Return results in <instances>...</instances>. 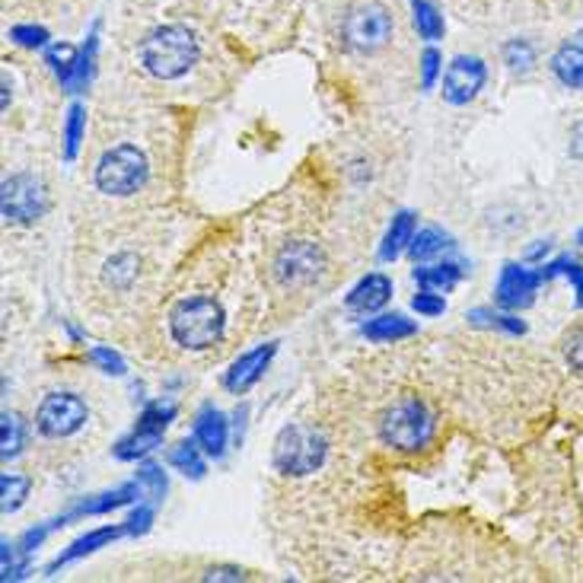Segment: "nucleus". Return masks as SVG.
Here are the masks:
<instances>
[{
    "mask_svg": "<svg viewBox=\"0 0 583 583\" xmlns=\"http://www.w3.org/2000/svg\"><path fill=\"white\" fill-rule=\"evenodd\" d=\"M26 494H29V479L20 475V472H7V475H3V513L20 511Z\"/></svg>",
    "mask_w": 583,
    "mask_h": 583,
    "instance_id": "nucleus-28",
    "label": "nucleus"
},
{
    "mask_svg": "<svg viewBox=\"0 0 583 583\" xmlns=\"http://www.w3.org/2000/svg\"><path fill=\"white\" fill-rule=\"evenodd\" d=\"M23 450V421L20 414H3V460L17 456Z\"/></svg>",
    "mask_w": 583,
    "mask_h": 583,
    "instance_id": "nucleus-31",
    "label": "nucleus"
},
{
    "mask_svg": "<svg viewBox=\"0 0 583 583\" xmlns=\"http://www.w3.org/2000/svg\"><path fill=\"white\" fill-rule=\"evenodd\" d=\"M170 332L182 348H208L223 335V310L211 296H189L170 313Z\"/></svg>",
    "mask_w": 583,
    "mask_h": 583,
    "instance_id": "nucleus-3",
    "label": "nucleus"
},
{
    "mask_svg": "<svg viewBox=\"0 0 583 583\" xmlns=\"http://www.w3.org/2000/svg\"><path fill=\"white\" fill-rule=\"evenodd\" d=\"M245 574L240 567H211L208 574H204V581H243Z\"/></svg>",
    "mask_w": 583,
    "mask_h": 583,
    "instance_id": "nucleus-40",
    "label": "nucleus"
},
{
    "mask_svg": "<svg viewBox=\"0 0 583 583\" xmlns=\"http://www.w3.org/2000/svg\"><path fill=\"white\" fill-rule=\"evenodd\" d=\"M577 243H581V245H583V230H581V233H577Z\"/></svg>",
    "mask_w": 583,
    "mask_h": 583,
    "instance_id": "nucleus-43",
    "label": "nucleus"
},
{
    "mask_svg": "<svg viewBox=\"0 0 583 583\" xmlns=\"http://www.w3.org/2000/svg\"><path fill=\"white\" fill-rule=\"evenodd\" d=\"M10 36H13L20 46H26V49H42V46H46V39H49V32H46V29H39V26H13V29H10Z\"/></svg>",
    "mask_w": 583,
    "mask_h": 583,
    "instance_id": "nucleus-36",
    "label": "nucleus"
},
{
    "mask_svg": "<svg viewBox=\"0 0 583 583\" xmlns=\"http://www.w3.org/2000/svg\"><path fill=\"white\" fill-rule=\"evenodd\" d=\"M380 438L392 450L414 453V450L428 446V440L434 438V414L421 399L405 395L392 409H386L383 421H380Z\"/></svg>",
    "mask_w": 583,
    "mask_h": 583,
    "instance_id": "nucleus-2",
    "label": "nucleus"
},
{
    "mask_svg": "<svg viewBox=\"0 0 583 583\" xmlns=\"http://www.w3.org/2000/svg\"><path fill=\"white\" fill-rule=\"evenodd\" d=\"M462 278V268L456 262H438V265H421L414 268V281L424 291L446 293L450 288H456V281Z\"/></svg>",
    "mask_w": 583,
    "mask_h": 583,
    "instance_id": "nucleus-20",
    "label": "nucleus"
},
{
    "mask_svg": "<svg viewBox=\"0 0 583 583\" xmlns=\"http://www.w3.org/2000/svg\"><path fill=\"white\" fill-rule=\"evenodd\" d=\"M147 157L131 144H119L102 153L97 167V189L105 194H134L147 182Z\"/></svg>",
    "mask_w": 583,
    "mask_h": 583,
    "instance_id": "nucleus-6",
    "label": "nucleus"
},
{
    "mask_svg": "<svg viewBox=\"0 0 583 583\" xmlns=\"http://www.w3.org/2000/svg\"><path fill=\"white\" fill-rule=\"evenodd\" d=\"M163 443V431H157V428H147V424H138L134 428V434H128L124 440H119V446H115V456L124 462L131 460H141L147 456L150 450H157Z\"/></svg>",
    "mask_w": 583,
    "mask_h": 583,
    "instance_id": "nucleus-21",
    "label": "nucleus"
},
{
    "mask_svg": "<svg viewBox=\"0 0 583 583\" xmlns=\"http://www.w3.org/2000/svg\"><path fill=\"white\" fill-rule=\"evenodd\" d=\"M90 361H93L102 373H112V376H122L124 373V361L115 351H109V348H93V351H90Z\"/></svg>",
    "mask_w": 583,
    "mask_h": 583,
    "instance_id": "nucleus-35",
    "label": "nucleus"
},
{
    "mask_svg": "<svg viewBox=\"0 0 583 583\" xmlns=\"http://www.w3.org/2000/svg\"><path fill=\"white\" fill-rule=\"evenodd\" d=\"M194 440H198V446H201L208 456L220 460V456L227 453V440H230V424H227V418H223L218 409H204V412L198 414V421H194Z\"/></svg>",
    "mask_w": 583,
    "mask_h": 583,
    "instance_id": "nucleus-15",
    "label": "nucleus"
},
{
    "mask_svg": "<svg viewBox=\"0 0 583 583\" xmlns=\"http://www.w3.org/2000/svg\"><path fill=\"white\" fill-rule=\"evenodd\" d=\"M134 274H138V259L128 255V252L109 259V265H105V281H109L112 288H128V284L134 281Z\"/></svg>",
    "mask_w": 583,
    "mask_h": 583,
    "instance_id": "nucleus-29",
    "label": "nucleus"
},
{
    "mask_svg": "<svg viewBox=\"0 0 583 583\" xmlns=\"http://www.w3.org/2000/svg\"><path fill=\"white\" fill-rule=\"evenodd\" d=\"M389 296H392V281H389L386 274L373 271V274L361 278L354 284V291L348 293V306L358 310V313H373V310L386 306Z\"/></svg>",
    "mask_w": 583,
    "mask_h": 583,
    "instance_id": "nucleus-16",
    "label": "nucleus"
},
{
    "mask_svg": "<svg viewBox=\"0 0 583 583\" xmlns=\"http://www.w3.org/2000/svg\"><path fill=\"white\" fill-rule=\"evenodd\" d=\"M175 418V405H163V402H153V405H147L141 418H138V424H147V428H157V431H167L170 428V421Z\"/></svg>",
    "mask_w": 583,
    "mask_h": 583,
    "instance_id": "nucleus-33",
    "label": "nucleus"
},
{
    "mask_svg": "<svg viewBox=\"0 0 583 583\" xmlns=\"http://www.w3.org/2000/svg\"><path fill=\"white\" fill-rule=\"evenodd\" d=\"M485 80V61L472 58V54H460V58H453V64L443 73V99L453 102V105H469L472 99L482 93Z\"/></svg>",
    "mask_w": 583,
    "mask_h": 583,
    "instance_id": "nucleus-9",
    "label": "nucleus"
},
{
    "mask_svg": "<svg viewBox=\"0 0 583 583\" xmlns=\"http://www.w3.org/2000/svg\"><path fill=\"white\" fill-rule=\"evenodd\" d=\"M469 319L475 325H487V329H497V332H507V335H526V322L523 319L511 316V313H494V310H472Z\"/></svg>",
    "mask_w": 583,
    "mask_h": 583,
    "instance_id": "nucleus-25",
    "label": "nucleus"
},
{
    "mask_svg": "<svg viewBox=\"0 0 583 583\" xmlns=\"http://www.w3.org/2000/svg\"><path fill=\"white\" fill-rule=\"evenodd\" d=\"M412 306L414 313H421V316H440V313L446 310V300H443L438 291H424V288H421V293H414Z\"/></svg>",
    "mask_w": 583,
    "mask_h": 583,
    "instance_id": "nucleus-34",
    "label": "nucleus"
},
{
    "mask_svg": "<svg viewBox=\"0 0 583 583\" xmlns=\"http://www.w3.org/2000/svg\"><path fill=\"white\" fill-rule=\"evenodd\" d=\"M549 68H552L561 87L583 90V36H574V39L561 42L559 51L549 61Z\"/></svg>",
    "mask_w": 583,
    "mask_h": 583,
    "instance_id": "nucleus-14",
    "label": "nucleus"
},
{
    "mask_svg": "<svg viewBox=\"0 0 583 583\" xmlns=\"http://www.w3.org/2000/svg\"><path fill=\"white\" fill-rule=\"evenodd\" d=\"M83 128H87V112H83V105H71V112H68V124H64V157H68V160H73V157H77V150H80Z\"/></svg>",
    "mask_w": 583,
    "mask_h": 583,
    "instance_id": "nucleus-30",
    "label": "nucleus"
},
{
    "mask_svg": "<svg viewBox=\"0 0 583 583\" xmlns=\"http://www.w3.org/2000/svg\"><path fill=\"white\" fill-rule=\"evenodd\" d=\"M438 73H440V54L434 49H428L421 54V87L431 90V87L438 83Z\"/></svg>",
    "mask_w": 583,
    "mask_h": 583,
    "instance_id": "nucleus-38",
    "label": "nucleus"
},
{
    "mask_svg": "<svg viewBox=\"0 0 583 583\" xmlns=\"http://www.w3.org/2000/svg\"><path fill=\"white\" fill-rule=\"evenodd\" d=\"M414 240V214L412 211H399L392 223H389L383 245H380V259L383 262H395L402 252H409V245Z\"/></svg>",
    "mask_w": 583,
    "mask_h": 583,
    "instance_id": "nucleus-17",
    "label": "nucleus"
},
{
    "mask_svg": "<svg viewBox=\"0 0 583 583\" xmlns=\"http://www.w3.org/2000/svg\"><path fill=\"white\" fill-rule=\"evenodd\" d=\"M49 211V192L36 175H10L3 182V220L7 223H32Z\"/></svg>",
    "mask_w": 583,
    "mask_h": 583,
    "instance_id": "nucleus-7",
    "label": "nucleus"
},
{
    "mask_svg": "<svg viewBox=\"0 0 583 583\" xmlns=\"http://www.w3.org/2000/svg\"><path fill=\"white\" fill-rule=\"evenodd\" d=\"M170 465L175 472H182L185 479H204V456H201V446L198 440H182L170 450Z\"/></svg>",
    "mask_w": 583,
    "mask_h": 583,
    "instance_id": "nucleus-22",
    "label": "nucleus"
},
{
    "mask_svg": "<svg viewBox=\"0 0 583 583\" xmlns=\"http://www.w3.org/2000/svg\"><path fill=\"white\" fill-rule=\"evenodd\" d=\"M414 332H418V325L405 316H376L361 325V335L370 341H380V344L412 339Z\"/></svg>",
    "mask_w": 583,
    "mask_h": 583,
    "instance_id": "nucleus-18",
    "label": "nucleus"
},
{
    "mask_svg": "<svg viewBox=\"0 0 583 583\" xmlns=\"http://www.w3.org/2000/svg\"><path fill=\"white\" fill-rule=\"evenodd\" d=\"M274 351H278V344L271 341V344H262V348L243 354L240 361H233V366H230L227 376H223V386L230 389V392H237V395L249 392V389L262 380V373H265L268 361L274 358Z\"/></svg>",
    "mask_w": 583,
    "mask_h": 583,
    "instance_id": "nucleus-12",
    "label": "nucleus"
},
{
    "mask_svg": "<svg viewBox=\"0 0 583 583\" xmlns=\"http://www.w3.org/2000/svg\"><path fill=\"white\" fill-rule=\"evenodd\" d=\"M504 64H507L513 73L533 71L535 64L533 42H526V39H511V42L504 46Z\"/></svg>",
    "mask_w": 583,
    "mask_h": 583,
    "instance_id": "nucleus-27",
    "label": "nucleus"
},
{
    "mask_svg": "<svg viewBox=\"0 0 583 583\" xmlns=\"http://www.w3.org/2000/svg\"><path fill=\"white\" fill-rule=\"evenodd\" d=\"M141 491H144V485H141V482H134V485L115 487V491H109V494L87 497V501H83V504H77L71 513L58 516V520L51 523V530H54V526H64V523H71V520H77V516H102V513L119 511V507H124V504H131L134 497H141Z\"/></svg>",
    "mask_w": 583,
    "mask_h": 583,
    "instance_id": "nucleus-13",
    "label": "nucleus"
},
{
    "mask_svg": "<svg viewBox=\"0 0 583 583\" xmlns=\"http://www.w3.org/2000/svg\"><path fill=\"white\" fill-rule=\"evenodd\" d=\"M564 358H567V366L583 376V329H577L571 339L564 341Z\"/></svg>",
    "mask_w": 583,
    "mask_h": 583,
    "instance_id": "nucleus-37",
    "label": "nucleus"
},
{
    "mask_svg": "<svg viewBox=\"0 0 583 583\" xmlns=\"http://www.w3.org/2000/svg\"><path fill=\"white\" fill-rule=\"evenodd\" d=\"M549 252H552V243H545V240H542V243H535L533 249L526 252V262H542Z\"/></svg>",
    "mask_w": 583,
    "mask_h": 583,
    "instance_id": "nucleus-42",
    "label": "nucleus"
},
{
    "mask_svg": "<svg viewBox=\"0 0 583 583\" xmlns=\"http://www.w3.org/2000/svg\"><path fill=\"white\" fill-rule=\"evenodd\" d=\"M138 482H141V485H144L147 491L157 497V501L167 494V472H163L157 462H144V465L138 469Z\"/></svg>",
    "mask_w": 583,
    "mask_h": 583,
    "instance_id": "nucleus-32",
    "label": "nucleus"
},
{
    "mask_svg": "<svg viewBox=\"0 0 583 583\" xmlns=\"http://www.w3.org/2000/svg\"><path fill=\"white\" fill-rule=\"evenodd\" d=\"M36 424L46 438H71L87 424V405L73 392H51L36 412Z\"/></svg>",
    "mask_w": 583,
    "mask_h": 583,
    "instance_id": "nucleus-8",
    "label": "nucleus"
},
{
    "mask_svg": "<svg viewBox=\"0 0 583 583\" xmlns=\"http://www.w3.org/2000/svg\"><path fill=\"white\" fill-rule=\"evenodd\" d=\"M150 523H153V507H147V504H141L138 511L131 513V520H128V535H144L147 530H150Z\"/></svg>",
    "mask_w": 583,
    "mask_h": 583,
    "instance_id": "nucleus-39",
    "label": "nucleus"
},
{
    "mask_svg": "<svg viewBox=\"0 0 583 583\" xmlns=\"http://www.w3.org/2000/svg\"><path fill=\"white\" fill-rule=\"evenodd\" d=\"M392 13L383 3L366 0L348 10V17L341 20V42L344 49L354 54H376L380 49H386L392 39Z\"/></svg>",
    "mask_w": 583,
    "mask_h": 583,
    "instance_id": "nucleus-4",
    "label": "nucleus"
},
{
    "mask_svg": "<svg viewBox=\"0 0 583 583\" xmlns=\"http://www.w3.org/2000/svg\"><path fill=\"white\" fill-rule=\"evenodd\" d=\"M542 284H545L542 268L533 271V268L507 262V265L501 268V278H497V288H494V300H497L504 310H526L535 300V293H539Z\"/></svg>",
    "mask_w": 583,
    "mask_h": 583,
    "instance_id": "nucleus-10",
    "label": "nucleus"
},
{
    "mask_svg": "<svg viewBox=\"0 0 583 583\" xmlns=\"http://www.w3.org/2000/svg\"><path fill=\"white\" fill-rule=\"evenodd\" d=\"M542 278H545V281H552V278H567V284H571L574 293H577V306L583 310V265L577 262V259L561 255V259H555V262L542 265Z\"/></svg>",
    "mask_w": 583,
    "mask_h": 583,
    "instance_id": "nucleus-23",
    "label": "nucleus"
},
{
    "mask_svg": "<svg viewBox=\"0 0 583 583\" xmlns=\"http://www.w3.org/2000/svg\"><path fill=\"white\" fill-rule=\"evenodd\" d=\"M571 153L583 160V122L574 124V131H571Z\"/></svg>",
    "mask_w": 583,
    "mask_h": 583,
    "instance_id": "nucleus-41",
    "label": "nucleus"
},
{
    "mask_svg": "<svg viewBox=\"0 0 583 583\" xmlns=\"http://www.w3.org/2000/svg\"><path fill=\"white\" fill-rule=\"evenodd\" d=\"M198 51L201 49H198L192 29L179 23L160 26L141 42V64L157 80H175V77L192 71Z\"/></svg>",
    "mask_w": 583,
    "mask_h": 583,
    "instance_id": "nucleus-1",
    "label": "nucleus"
},
{
    "mask_svg": "<svg viewBox=\"0 0 583 583\" xmlns=\"http://www.w3.org/2000/svg\"><path fill=\"white\" fill-rule=\"evenodd\" d=\"M446 245H450V240L440 230H421V233H414L412 245H409V255H412L414 262H428L438 252H443Z\"/></svg>",
    "mask_w": 583,
    "mask_h": 583,
    "instance_id": "nucleus-26",
    "label": "nucleus"
},
{
    "mask_svg": "<svg viewBox=\"0 0 583 583\" xmlns=\"http://www.w3.org/2000/svg\"><path fill=\"white\" fill-rule=\"evenodd\" d=\"M122 533H128L124 526H102V530H93V533L80 535V539L73 542L71 549H68V552H64L61 559L51 564L49 574H54V571H58L61 564H71V561L83 559V555H93L97 549H102V545H109L112 539H119V535H122Z\"/></svg>",
    "mask_w": 583,
    "mask_h": 583,
    "instance_id": "nucleus-19",
    "label": "nucleus"
},
{
    "mask_svg": "<svg viewBox=\"0 0 583 583\" xmlns=\"http://www.w3.org/2000/svg\"><path fill=\"white\" fill-rule=\"evenodd\" d=\"M274 274L284 284H310L322 274V252L310 243H291L278 252Z\"/></svg>",
    "mask_w": 583,
    "mask_h": 583,
    "instance_id": "nucleus-11",
    "label": "nucleus"
},
{
    "mask_svg": "<svg viewBox=\"0 0 583 583\" xmlns=\"http://www.w3.org/2000/svg\"><path fill=\"white\" fill-rule=\"evenodd\" d=\"M412 10H414V29H418L421 39L434 42V39L443 36V17H440L438 7H434L431 0H412Z\"/></svg>",
    "mask_w": 583,
    "mask_h": 583,
    "instance_id": "nucleus-24",
    "label": "nucleus"
},
{
    "mask_svg": "<svg viewBox=\"0 0 583 583\" xmlns=\"http://www.w3.org/2000/svg\"><path fill=\"white\" fill-rule=\"evenodd\" d=\"M325 438L316 428L306 424H291L274 440V469L284 475H310L325 462Z\"/></svg>",
    "mask_w": 583,
    "mask_h": 583,
    "instance_id": "nucleus-5",
    "label": "nucleus"
}]
</instances>
